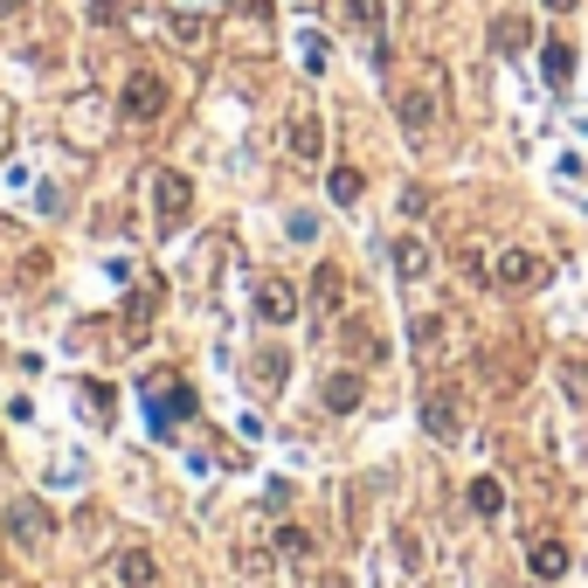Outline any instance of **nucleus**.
Segmentation results:
<instances>
[{
    "mask_svg": "<svg viewBox=\"0 0 588 588\" xmlns=\"http://www.w3.org/2000/svg\"><path fill=\"white\" fill-rule=\"evenodd\" d=\"M139 402H146V429H153L160 443H166L180 423H195V388H187L180 374H146V381H139Z\"/></svg>",
    "mask_w": 588,
    "mask_h": 588,
    "instance_id": "nucleus-1",
    "label": "nucleus"
},
{
    "mask_svg": "<svg viewBox=\"0 0 588 588\" xmlns=\"http://www.w3.org/2000/svg\"><path fill=\"white\" fill-rule=\"evenodd\" d=\"M160 111H166V84L153 77V70H132L125 90H118V118L125 125H153Z\"/></svg>",
    "mask_w": 588,
    "mask_h": 588,
    "instance_id": "nucleus-2",
    "label": "nucleus"
},
{
    "mask_svg": "<svg viewBox=\"0 0 588 588\" xmlns=\"http://www.w3.org/2000/svg\"><path fill=\"white\" fill-rule=\"evenodd\" d=\"M187 208H195V180L174 174V166H160V174H153V215H160V229H180Z\"/></svg>",
    "mask_w": 588,
    "mask_h": 588,
    "instance_id": "nucleus-3",
    "label": "nucleus"
},
{
    "mask_svg": "<svg viewBox=\"0 0 588 588\" xmlns=\"http://www.w3.org/2000/svg\"><path fill=\"white\" fill-rule=\"evenodd\" d=\"M423 429L436 436V443H458V429H464L458 388H429V395H423Z\"/></svg>",
    "mask_w": 588,
    "mask_h": 588,
    "instance_id": "nucleus-4",
    "label": "nucleus"
},
{
    "mask_svg": "<svg viewBox=\"0 0 588 588\" xmlns=\"http://www.w3.org/2000/svg\"><path fill=\"white\" fill-rule=\"evenodd\" d=\"M491 277H499L505 291H534V284H547V257H534V250H499Z\"/></svg>",
    "mask_w": 588,
    "mask_h": 588,
    "instance_id": "nucleus-5",
    "label": "nucleus"
},
{
    "mask_svg": "<svg viewBox=\"0 0 588 588\" xmlns=\"http://www.w3.org/2000/svg\"><path fill=\"white\" fill-rule=\"evenodd\" d=\"M0 526H8V540H14V547H35V540H49V526H55V520H49V505H42V499H14Z\"/></svg>",
    "mask_w": 588,
    "mask_h": 588,
    "instance_id": "nucleus-6",
    "label": "nucleus"
},
{
    "mask_svg": "<svg viewBox=\"0 0 588 588\" xmlns=\"http://www.w3.org/2000/svg\"><path fill=\"white\" fill-rule=\"evenodd\" d=\"M257 318H263V326H291V318H298V291L284 277H257Z\"/></svg>",
    "mask_w": 588,
    "mask_h": 588,
    "instance_id": "nucleus-7",
    "label": "nucleus"
},
{
    "mask_svg": "<svg viewBox=\"0 0 588 588\" xmlns=\"http://www.w3.org/2000/svg\"><path fill=\"white\" fill-rule=\"evenodd\" d=\"M284 153H291V160H318V153H326V125H318L312 111H298V118L284 125Z\"/></svg>",
    "mask_w": 588,
    "mask_h": 588,
    "instance_id": "nucleus-8",
    "label": "nucleus"
},
{
    "mask_svg": "<svg viewBox=\"0 0 588 588\" xmlns=\"http://www.w3.org/2000/svg\"><path fill=\"white\" fill-rule=\"evenodd\" d=\"M111 575H118V588H153L160 581V561L146 554V547H125V554L111 561Z\"/></svg>",
    "mask_w": 588,
    "mask_h": 588,
    "instance_id": "nucleus-9",
    "label": "nucleus"
},
{
    "mask_svg": "<svg viewBox=\"0 0 588 588\" xmlns=\"http://www.w3.org/2000/svg\"><path fill=\"white\" fill-rule=\"evenodd\" d=\"M318 395H326V409H333V415H353V409H360V374H353V367H339V374H326V388H318Z\"/></svg>",
    "mask_w": 588,
    "mask_h": 588,
    "instance_id": "nucleus-10",
    "label": "nucleus"
},
{
    "mask_svg": "<svg viewBox=\"0 0 588 588\" xmlns=\"http://www.w3.org/2000/svg\"><path fill=\"white\" fill-rule=\"evenodd\" d=\"M153 305H160V291H153V284L125 298V333H132V339H146V333H153Z\"/></svg>",
    "mask_w": 588,
    "mask_h": 588,
    "instance_id": "nucleus-11",
    "label": "nucleus"
},
{
    "mask_svg": "<svg viewBox=\"0 0 588 588\" xmlns=\"http://www.w3.org/2000/svg\"><path fill=\"white\" fill-rule=\"evenodd\" d=\"M540 70H547V84H567V77H575V42H561V35H554V42H540Z\"/></svg>",
    "mask_w": 588,
    "mask_h": 588,
    "instance_id": "nucleus-12",
    "label": "nucleus"
},
{
    "mask_svg": "<svg viewBox=\"0 0 588 588\" xmlns=\"http://www.w3.org/2000/svg\"><path fill=\"white\" fill-rule=\"evenodd\" d=\"M339 291H347V277H339L333 263H318L312 271V312H339Z\"/></svg>",
    "mask_w": 588,
    "mask_h": 588,
    "instance_id": "nucleus-13",
    "label": "nucleus"
},
{
    "mask_svg": "<svg viewBox=\"0 0 588 588\" xmlns=\"http://www.w3.org/2000/svg\"><path fill=\"white\" fill-rule=\"evenodd\" d=\"M526 561H534L540 581H561V575H567V547H561V540H534V554H526Z\"/></svg>",
    "mask_w": 588,
    "mask_h": 588,
    "instance_id": "nucleus-14",
    "label": "nucleus"
},
{
    "mask_svg": "<svg viewBox=\"0 0 588 588\" xmlns=\"http://www.w3.org/2000/svg\"><path fill=\"white\" fill-rule=\"evenodd\" d=\"M471 512H478V520H499V512H505V485L499 478H471Z\"/></svg>",
    "mask_w": 588,
    "mask_h": 588,
    "instance_id": "nucleus-15",
    "label": "nucleus"
},
{
    "mask_svg": "<svg viewBox=\"0 0 588 588\" xmlns=\"http://www.w3.org/2000/svg\"><path fill=\"white\" fill-rule=\"evenodd\" d=\"M347 22H353L360 35H381V28H388V0H347Z\"/></svg>",
    "mask_w": 588,
    "mask_h": 588,
    "instance_id": "nucleus-16",
    "label": "nucleus"
},
{
    "mask_svg": "<svg viewBox=\"0 0 588 588\" xmlns=\"http://www.w3.org/2000/svg\"><path fill=\"white\" fill-rule=\"evenodd\" d=\"M326 195H333L339 208H360V166H333V174H326Z\"/></svg>",
    "mask_w": 588,
    "mask_h": 588,
    "instance_id": "nucleus-17",
    "label": "nucleus"
},
{
    "mask_svg": "<svg viewBox=\"0 0 588 588\" xmlns=\"http://www.w3.org/2000/svg\"><path fill=\"white\" fill-rule=\"evenodd\" d=\"M429 118H436V98H429V90H409V98H402V125L429 132Z\"/></svg>",
    "mask_w": 588,
    "mask_h": 588,
    "instance_id": "nucleus-18",
    "label": "nucleus"
},
{
    "mask_svg": "<svg viewBox=\"0 0 588 588\" xmlns=\"http://www.w3.org/2000/svg\"><path fill=\"white\" fill-rule=\"evenodd\" d=\"M395 271H402V277H429V242H395Z\"/></svg>",
    "mask_w": 588,
    "mask_h": 588,
    "instance_id": "nucleus-19",
    "label": "nucleus"
},
{
    "mask_svg": "<svg viewBox=\"0 0 588 588\" xmlns=\"http://www.w3.org/2000/svg\"><path fill=\"white\" fill-rule=\"evenodd\" d=\"M277 554H312V534H305V526H277Z\"/></svg>",
    "mask_w": 588,
    "mask_h": 588,
    "instance_id": "nucleus-20",
    "label": "nucleus"
},
{
    "mask_svg": "<svg viewBox=\"0 0 588 588\" xmlns=\"http://www.w3.org/2000/svg\"><path fill=\"white\" fill-rule=\"evenodd\" d=\"M284 367H291V360H284V353H263V360H257V381L277 395V388H284Z\"/></svg>",
    "mask_w": 588,
    "mask_h": 588,
    "instance_id": "nucleus-21",
    "label": "nucleus"
},
{
    "mask_svg": "<svg viewBox=\"0 0 588 588\" xmlns=\"http://www.w3.org/2000/svg\"><path fill=\"white\" fill-rule=\"evenodd\" d=\"M90 22H98V28H118V22H125V0H90Z\"/></svg>",
    "mask_w": 588,
    "mask_h": 588,
    "instance_id": "nucleus-22",
    "label": "nucleus"
},
{
    "mask_svg": "<svg viewBox=\"0 0 588 588\" xmlns=\"http://www.w3.org/2000/svg\"><path fill=\"white\" fill-rule=\"evenodd\" d=\"M174 42H187V49H201V42H208V22H187V14H174Z\"/></svg>",
    "mask_w": 588,
    "mask_h": 588,
    "instance_id": "nucleus-23",
    "label": "nucleus"
},
{
    "mask_svg": "<svg viewBox=\"0 0 588 588\" xmlns=\"http://www.w3.org/2000/svg\"><path fill=\"white\" fill-rule=\"evenodd\" d=\"M491 42H499V49L512 55V49H520V42H526V28H520V22H512V14H505V22H499V28H491Z\"/></svg>",
    "mask_w": 588,
    "mask_h": 588,
    "instance_id": "nucleus-24",
    "label": "nucleus"
},
{
    "mask_svg": "<svg viewBox=\"0 0 588 588\" xmlns=\"http://www.w3.org/2000/svg\"><path fill=\"white\" fill-rule=\"evenodd\" d=\"M567 395H575V402L588 395V360H567Z\"/></svg>",
    "mask_w": 588,
    "mask_h": 588,
    "instance_id": "nucleus-25",
    "label": "nucleus"
},
{
    "mask_svg": "<svg viewBox=\"0 0 588 588\" xmlns=\"http://www.w3.org/2000/svg\"><path fill=\"white\" fill-rule=\"evenodd\" d=\"M28 8V0H0V22H8V14H22Z\"/></svg>",
    "mask_w": 588,
    "mask_h": 588,
    "instance_id": "nucleus-26",
    "label": "nucleus"
},
{
    "mask_svg": "<svg viewBox=\"0 0 588 588\" xmlns=\"http://www.w3.org/2000/svg\"><path fill=\"white\" fill-rule=\"evenodd\" d=\"M547 8H554V14H575V8H581V0H547Z\"/></svg>",
    "mask_w": 588,
    "mask_h": 588,
    "instance_id": "nucleus-27",
    "label": "nucleus"
},
{
    "mask_svg": "<svg viewBox=\"0 0 588 588\" xmlns=\"http://www.w3.org/2000/svg\"><path fill=\"white\" fill-rule=\"evenodd\" d=\"M236 8H257V14H263V0H236Z\"/></svg>",
    "mask_w": 588,
    "mask_h": 588,
    "instance_id": "nucleus-28",
    "label": "nucleus"
},
{
    "mask_svg": "<svg viewBox=\"0 0 588 588\" xmlns=\"http://www.w3.org/2000/svg\"><path fill=\"white\" fill-rule=\"evenodd\" d=\"M0 139H8V111H0Z\"/></svg>",
    "mask_w": 588,
    "mask_h": 588,
    "instance_id": "nucleus-29",
    "label": "nucleus"
},
{
    "mask_svg": "<svg viewBox=\"0 0 588 588\" xmlns=\"http://www.w3.org/2000/svg\"><path fill=\"white\" fill-rule=\"evenodd\" d=\"M298 8H312V0H298Z\"/></svg>",
    "mask_w": 588,
    "mask_h": 588,
    "instance_id": "nucleus-30",
    "label": "nucleus"
}]
</instances>
